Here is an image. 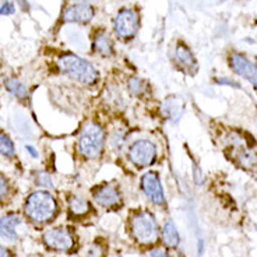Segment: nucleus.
<instances>
[{
    "instance_id": "f257e3e1",
    "label": "nucleus",
    "mask_w": 257,
    "mask_h": 257,
    "mask_svg": "<svg viewBox=\"0 0 257 257\" xmlns=\"http://www.w3.org/2000/svg\"><path fill=\"white\" fill-rule=\"evenodd\" d=\"M58 66L62 73L84 85H92L99 78L98 70L94 64L90 63L85 59L80 58L77 55H73V53L60 56Z\"/></svg>"
},
{
    "instance_id": "f03ea898",
    "label": "nucleus",
    "mask_w": 257,
    "mask_h": 257,
    "mask_svg": "<svg viewBox=\"0 0 257 257\" xmlns=\"http://www.w3.org/2000/svg\"><path fill=\"white\" fill-rule=\"evenodd\" d=\"M27 217L34 222H46L55 217L58 211V203L51 193L45 190H38L28 196L24 206Z\"/></svg>"
},
{
    "instance_id": "7ed1b4c3",
    "label": "nucleus",
    "mask_w": 257,
    "mask_h": 257,
    "mask_svg": "<svg viewBox=\"0 0 257 257\" xmlns=\"http://www.w3.org/2000/svg\"><path fill=\"white\" fill-rule=\"evenodd\" d=\"M105 146V132L95 122L87 123L78 137V150L85 158H96Z\"/></svg>"
},
{
    "instance_id": "20e7f679",
    "label": "nucleus",
    "mask_w": 257,
    "mask_h": 257,
    "mask_svg": "<svg viewBox=\"0 0 257 257\" xmlns=\"http://www.w3.org/2000/svg\"><path fill=\"white\" fill-rule=\"evenodd\" d=\"M130 231L133 238L140 243H154L158 239V224L154 215L148 211H139L130 218Z\"/></svg>"
},
{
    "instance_id": "39448f33",
    "label": "nucleus",
    "mask_w": 257,
    "mask_h": 257,
    "mask_svg": "<svg viewBox=\"0 0 257 257\" xmlns=\"http://www.w3.org/2000/svg\"><path fill=\"white\" fill-rule=\"evenodd\" d=\"M140 27L139 14L133 9H122L113 19V32L117 38L128 41L135 37Z\"/></svg>"
},
{
    "instance_id": "423d86ee",
    "label": "nucleus",
    "mask_w": 257,
    "mask_h": 257,
    "mask_svg": "<svg viewBox=\"0 0 257 257\" xmlns=\"http://www.w3.org/2000/svg\"><path fill=\"white\" fill-rule=\"evenodd\" d=\"M158 154L157 146L151 140H137L128 147L127 157L130 162L139 168L150 167L154 164L155 158Z\"/></svg>"
},
{
    "instance_id": "0eeeda50",
    "label": "nucleus",
    "mask_w": 257,
    "mask_h": 257,
    "mask_svg": "<svg viewBox=\"0 0 257 257\" xmlns=\"http://www.w3.org/2000/svg\"><path fill=\"white\" fill-rule=\"evenodd\" d=\"M142 189L151 203H154L157 206H162L165 203V194H164V187L161 183L160 175L154 171H150L143 175Z\"/></svg>"
},
{
    "instance_id": "6e6552de",
    "label": "nucleus",
    "mask_w": 257,
    "mask_h": 257,
    "mask_svg": "<svg viewBox=\"0 0 257 257\" xmlns=\"http://www.w3.org/2000/svg\"><path fill=\"white\" fill-rule=\"evenodd\" d=\"M45 244L56 251H69L74 246L73 235L64 228H52L44 233Z\"/></svg>"
},
{
    "instance_id": "1a4fd4ad",
    "label": "nucleus",
    "mask_w": 257,
    "mask_h": 257,
    "mask_svg": "<svg viewBox=\"0 0 257 257\" xmlns=\"http://www.w3.org/2000/svg\"><path fill=\"white\" fill-rule=\"evenodd\" d=\"M229 66L231 69L240 77L246 78L247 81H250L254 88L257 90V66L251 63L250 60L244 58L243 55H240L238 52H233L229 55Z\"/></svg>"
},
{
    "instance_id": "9d476101",
    "label": "nucleus",
    "mask_w": 257,
    "mask_h": 257,
    "mask_svg": "<svg viewBox=\"0 0 257 257\" xmlns=\"http://www.w3.org/2000/svg\"><path fill=\"white\" fill-rule=\"evenodd\" d=\"M95 16L94 7L88 3H77L69 9H66L63 14L64 23H76V24H87Z\"/></svg>"
},
{
    "instance_id": "9b49d317",
    "label": "nucleus",
    "mask_w": 257,
    "mask_h": 257,
    "mask_svg": "<svg viewBox=\"0 0 257 257\" xmlns=\"http://www.w3.org/2000/svg\"><path fill=\"white\" fill-rule=\"evenodd\" d=\"M92 197L95 200L96 204L105 207V208H110V207L117 206L120 203V194L117 187L109 183H103L96 186L92 190Z\"/></svg>"
},
{
    "instance_id": "f8f14e48",
    "label": "nucleus",
    "mask_w": 257,
    "mask_h": 257,
    "mask_svg": "<svg viewBox=\"0 0 257 257\" xmlns=\"http://www.w3.org/2000/svg\"><path fill=\"white\" fill-rule=\"evenodd\" d=\"M92 49L95 53L101 55L103 58H109L113 55V42L110 37L105 31L96 32L94 41H92Z\"/></svg>"
},
{
    "instance_id": "ddd939ff",
    "label": "nucleus",
    "mask_w": 257,
    "mask_h": 257,
    "mask_svg": "<svg viewBox=\"0 0 257 257\" xmlns=\"http://www.w3.org/2000/svg\"><path fill=\"white\" fill-rule=\"evenodd\" d=\"M21 222L19 214H7L0 218V236L9 240H14L17 238L16 226Z\"/></svg>"
},
{
    "instance_id": "4468645a",
    "label": "nucleus",
    "mask_w": 257,
    "mask_h": 257,
    "mask_svg": "<svg viewBox=\"0 0 257 257\" xmlns=\"http://www.w3.org/2000/svg\"><path fill=\"white\" fill-rule=\"evenodd\" d=\"M175 60L183 67V70H193L197 66V60L192 51L185 44H178L175 48Z\"/></svg>"
},
{
    "instance_id": "2eb2a0df",
    "label": "nucleus",
    "mask_w": 257,
    "mask_h": 257,
    "mask_svg": "<svg viewBox=\"0 0 257 257\" xmlns=\"http://www.w3.org/2000/svg\"><path fill=\"white\" fill-rule=\"evenodd\" d=\"M162 240L169 247H178L180 243L179 231L176 229V225L172 221H167L162 226Z\"/></svg>"
},
{
    "instance_id": "dca6fc26",
    "label": "nucleus",
    "mask_w": 257,
    "mask_h": 257,
    "mask_svg": "<svg viewBox=\"0 0 257 257\" xmlns=\"http://www.w3.org/2000/svg\"><path fill=\"white\" fill-rule=\"evenodd\" d=\"M161 112L171 122H176V120H179V117L182 116L183 108L175 98H168V99H165V102L162 103Z\"/></svg>"
},
{
    "instance_id": "f3484780",
    "label": "nucleus",
    "mask_w": 257,
    "mask_h": 257,
    "mask_svg": "<svg viewBox=\"0 0 257 257\" xmlns=\"http://www.w3.org/2000/svg\"><path fill=\"white\" fill-rule=\"evenodd\" d=\"M69 208H70V212L73 215L83 217L90 211V203L81 196H71L69 199Z\"/></svg>"
},
{
    "instance_id": "a211bd4d",
    "label": "nucleus",
    "mask_w": 257,
    "mask_h": 257,
    "mask_svg": "<svg viewBox=\"0 0 257 257\" xmlns=\"http://www.w3.org/2000/svg\"><path fill=\"white\" fill-rule=\"evenodd\" d=\"M5 87H6V90L10 92V94H13L14 96H17L19 99H24L28 95V90H27V87L24 84L21 83L20 80L14 77H10L5 80Z\"/></svg>"
},
{
    "instance_id": "6ab92c4d",
    "label": "nucleus",
    "mask_w": 257,
    "mask_h": 257,
    "mask_svg": "<svg viewBox=\"0 0 257 257\" xmlns=\"http://www.w3.org/2000/svg\"><path fill=\"white\" fill-rule=\"evenodd\" d=\"M127 88L130 94L136 96H143L148 92V84L140 77H130L127 81Z\"/></svg>"
},
{
    "instance_id": "aec40b11",
    "label": "nucleus",
    "mask_w": 257,
    "mask_h": 257,
    "mask_svg": "<svg viewBox=\"0 0 257 257\" xmlns=\"http://www.w3.org/2000/svg\"><path fill=\"white\" fill-rule=\"evenodd\" d=\"M14 144L12 139L6 133H0V154L5 157H13L14 155Z\"/></svg>"
},
{
    "instance_id": "412c9836",
    "label": "nucleus",
    "mask_w": 257,
    "mask_h": 257,
    "mask_svg": "<svg viewBox=\"0 0 257 257\" xmlns=\"http://www.w3.org/2000/svg\"><path fill=\"white\" fill-rule=\"evenodd\" d=\"M124 139H126V135H124V132H123L122 128H115L109 137L110 146L115 148L116 151H119V150H122L124 143H126Z\"/></svg>"
},
{
    "instance_id": "4be33fe9",
    "label": "nucleus",
    "mask_w": 257,
    "mask_h": 257,
    "mask_svg": "<svg viewBox=\"0 0 257 257\" xmlns=\"http://www.w3.org/2000/svg\"><path fill=\"white\" fill-rule=\"evenodd\" d=\"M37 182H38L39 186L53 187V180H52V176L48 172H38V175H37Z\"/></svg>"
},
{
    "instance_id": "5701e85b",
    "label": "nucleus",
    "mask_w": 257,
    "mask_h": 257,
    "mask_svg": "<svg viewBox=\"0 0 257 257\" xmlns=\"http://www.w3.org/2000/svg\"><path fill=\"white\" fill-rule=\"evenodd\" d=\"M101 254H102V249L98 244H92V246H90V249L87 250L85 257H101Z\"/></svg>"
},
{
    "instance_id": "b1692460",
    "label": "nucleus",
    "mask_w": 257,
    "mask_h": 257,
    "mask_svg": "<svg viewBox=\"0 0 257 257\" xmlns=\"http://www.w3.org/2000/svg\"><path fill=\"white\" fill-rule=\"evenodd\" d=\"M16 9L12 3H5L3 6L0 7V14L2 16H10V14H14Z\"/></svg>"
},
{
    "instance_id": "393cba45",
    "label": "nucleus",
    "mask_w": 257,
    "mask_h": 257,
    "mask_svg": "<svg viewBox=\"0 0 257 257\" xmlns=\"http://www.w3.org/2000/svg\"><path fill=\"white\" fill-rule=\"evenodd\" d=\"M150 256L151 257H169L168 251L164 247H155L153 250L150 251Z\"/></svg>"
},
{
    "instance_id": "a878e982",
    "label": "nucleus",
    "mask_w": 257,
    "mask_h": 257,
    "mask_svg": "<svg viewBox=\"0 0 257 257\" xmlns=\"http://www.w3.org/2000/svg\"><path fill=\"white\" fill-rule=\"evenodd\" d=\"M215 81H217V84H222V85H231V87H235V88H240V85H239L236 81H232L231 78H217Z\"/></svg>"
},
{
    "instance_id": "bb28decb",
    "label": "nucleus",
    "mask_w": 257,
    "mask_h": 257,
    "mask_svg": "<svg viewBox=\"0 0 257 257\" xmlns=\"http://www.w3.org/2000/svg\"><path fill=\"white\" fill-rule=\"evenodd\" d=\"M7 189H9V185H7V179L0 174V197L5 196L7 193Z\"/></svg>"
},
{
    "instance_id": "cd10ccee",
    "label": "nucleus",
    "mask_w": 257,
    "mask_h": 257,
    "mask_svg": "<svg viewBox=\"0 0 257 257\" xmlns=\"http://www.w3.org/2000/svg\"><path fill=\"white\" fill-rule=\"evenodd\" d=\"M0 257H13V254L10 253L9 249L3 247V246H0Z\"/></svg>"
},
{
    "instance_id": "c85d7f7f",
    "label": "nucleus",
    "mask_w": 257,
    "mask_h": 257,
    "mask_svg": "<svg viewBox=\"0 0 257 257\" xmlns=\"http://www.w3.org/2000/svg\"><path fill=\"white\" fill-rule=\"evenodd\" d=\"M26 148H27V151H28V153H30V154H31L34 158H37V157H38V153H37V150L32 147V146H27Z\"/></svg>"
},
{
    "instance_id": "c756f323",
    "label": "nucleus",
    "mask_w": 257,
    "mask_h": 257,
    "mask_svg": "<svg viewBox=\"0 0 257 257\" xmlns=\"http://www.w3.org/2000/svg\"><path fill=\"white\" fill-rule=\"evenodd\" d=\"M251 172H253V175L256 176V179H257V164H256V165H254V167L251 168Z\"/></svg>"
},
{
    "instance_id": "7c9ffc66",
    "label": "nucleus",
    "mask_w": 257,
    "mask_h": 257,
    "mask_svg": "<svg viewBox=\"0 0 257 257\" xmlns=\"http://www.w3.org/2000/svg\"><path fill=\"white\" fill-rule=\"evenodd\" d=\"M74 2H77V3H85V2H88V0H74Z\"/></svg>"
}]
</instances>
